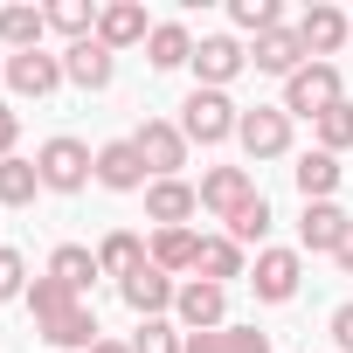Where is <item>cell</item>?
I'll use <instances>...</instances> for the list:
<instances>
[{"instance_id":"1","label":"cell","mask_w":353,"mask_h":353,"mask_svg":"<svg viewBox=\"0 0 353 353\" xmlns=\"http://www.w3.org/2000/svg\"><path fill=\"white\" fill-rule=\"evenodd\" d=\"M35 166H42V188H49V194H83L90 173H97V152L63 132V139H49V145L35 152Z\"/></svg>"},{"instance_id":"2","label":"cell","mask_w":353,"mask_h":353,"mask_svg":"<svg viewBox=\"0 0 353 353\" xmlns=\"http://www.w3.org/2000/svg\"><path fill=\"white\" fill-rule=\"evenodd\" d=\"M132 145H139V159H145L152 181H181V166H188V132H181V118H145V125L132 132Z\"/></svg>"},{"instance_id":"3","label":"cell","mask_w":353,"mask_h":353,"mask_svg":"<svg viewBox=\"0 0 353 353\" xmlns=\"http://www.w3.org/2000/svg\"><path fill=\"white\" fill-rule=\"evenodd\" d=\"M236 125H243V111L229 104V90H194V97L181 104L188 145H222V139H236Z\"/></svg>"},{"instance_id":"4","label":"cell","mask_w":353,"mask_h":353,"mask_svg":"<svg viewBox=\"0 0 353 353\" xmlns=\"http://www.w3.org/2000/svg\"><path fill=\"white\" fill-rule=\"evenodd\" d=\"M332 104H346V90H339V70H332V63H305V70L284 83V111H291V118H312V125H319Z\"/></svg>"},{"instance_id":"5","label":"cell","mask_w":353,"mask_h":353,"mask_svg":"<svg viewBox=\"0 0 353 353\" xmlns=\"http://www.w3.org/2000/svg\"><path fill=\"white\" fill-rule=\"evenodd\" d=\"M250 70V49L236 35H201L194 42V90H229Z\"/></svg>"},{"instance_id":"6","label":"cell","mask_w":353,"mask_h":353,"mask_svg":"<svg viewBox=\"0 0 353 353\" xmlns=\"http://www.w3.org/2000/svg\"><path fill=\"white\" fill-rule=\"evenodd\" d=\"M173 319H181V332H222L229 325V291L208 284V277H188L181 298H173Z\"/></svg>"},{"instance_id":"7","label":"cell","mask_w":353,"mask_h":353,"mask_svg":"<svg viewBox=\"0 0 353 353\" xmlns=\"http://www.w3.org/2000/svg\"><path fill=\"white\" fill-rule=\"evenodd\" d=\"M236 139H243L250 159H284L291 152V111L284 104H256V111H243Z\"/></svg>"},{"instance_id":"8","label":"cell","mask_w":353,"mask_h":353,"mask_svg":"<svg viewBox=\"0 0 353 353\" xmlns=\"http://www.w3.org/2000/svg\"><path fill=\"white\" fill-rule=\"evenodd\" d=\"M298 277H305L298 250H256V263H250V291L263 305H291L298 298Z\"/></svg>"},{"instance_id":"9","label":"cell","mask_w":353,"mask_h":353,"mask_svg":"<svg viewBox=\"0 0 353 353\" xmlns=\"http://www.w3.org/2000/svg\"><path fill=\"white\" fill-rule=\"evenodd\" d=\"M346 229H353V215H346L339 201H305V215H298V250H312V256H339Z\"/></svg>"},{"instance_id":"10","label":"cell","mask_w":353,"mask_h":353,"mask_svg":"<svg viewBox=\"0 0 353 353\" xmlns=\"http://www.w3.org/2000/svg\"><path fill=\"white\" fill-rule=\"evenodd\" d=\"M8 83H14V97H56L70 77H63V56L21 49V56H8Z\"/></svg>"},{"instance_id":"11","label":"cell","mask_w":353,"mask_h":353,"mask_svg":"<svg viewBox=\"0 0 353 353\" xmlns=\"http://www.w3.org/2000/svg\"><path fill=\"white\" fill-rule=\"evenodd\" d=\"M118 298H125L139 319H166V312H173V298H181V284H173L159 263H145V270H132V277L118 284Z\"/></svg>"},{"instance_id":"12","label":"cell","mask_w":353,"mask_h":353,"mask_svg":"<svg viewBox=\"0 0 353 353\" xmlns=\"http://www.w3.org/2000/svg\"><path fill=\"white\" fill-rule=\"evenodd\" d=\"M188 215H201V188H188V181H152L145 188V222L152 229H188Z\"/></svg>"},{"instance_id":"13","label":"cell","mask_w":353,"mask_h":353,"mask_svg":"<svg viewBox=\"0 0 353 353\" xmlns=\"http://www.w3.org/2000/svg\"><path fill=\"white\" fill-rule=\"evenodd\" d=\"M63 77H70L77 90H104V83L118 77V56H111L97 35H90V42H70V49H63Z\"/></svg>"},{"instance_id":"14","label":"cell","mask_w":353,"mask_h":353,"mask_svg":"<svg viewBox=\"0 0 353 353\" xmlns=\"http://www.w3.org/2000/svg\"><path fill=\"white\" fill-rule=\"evenodd\" d=\"M97 181H104L111 194H139V188H145V159H139V145H132V139L97 145Z\"/></svg>"},{"instance_id":"15","label":"cell","mask_w":353,"mask_h":353,"mask_svg":"<svg viewBox=\"0 0 353 353\" xmlns=\"http://www.w3.org/2000/svg\"><path fill=\"white\" fill-rule=\"evenodd\" d=\"M250 194H256V181H250L243 166H208V173H201V208H208V215H222V222H229Z\"/></svg>"},{"instance_id":"16","label":"cell","mask_w":353,"mask_h":353,"mask_svg":"<svg viewBox=\"0 0 353 353\" xmlns=\"http://www.w3.org/2000/svg\"><path fill=\"white\" fill-rule=\"evenodd\" d=\"M152 35V21H145V8L139 0H111V8H97V42L118 56V49H132V42H145Z\"/></svg>"},{"instance_id":"17","label":"cell","mask_w":353,"mask_h":353,"mask_svg":"<svg viewBox=\"0 0 353 353\" xmlns=\"http://www.w3.org/2000/svg\"><path fill=\"white\" fill-rule=\"evenodd\" d=\"M346 35H353V21H346L339 8H325V0L298 14V42H305V56H319V63H325V56L346 42Z\"/></svg>"},{"instance_id":"18","label":"cell","mask_w":353,"mask_h":353,"mask_svg":"<svg viewBox=\"0 0 353 353\" xmlns=\"http://www.w3.org/2000/svg\"><path fill=\"white\" fill-rule=\"evenodd\" d=\"M250 63L263 70V77H298L305 70V42H298V28H270V35H256V49H250Z\"/></svg>"},{"instance_id":"19","label":"cell","mask_w":353,"mask_h":353,"mask_svg":"<svg viewBox=\"0 0 353 353\" xmlns=\"http://www.w3.org/2000/svg\"><path fill=\"white\" fill-rule=\"evenodd\" d=\"M35 332H42L49 346H70V353H90V346L104 339V332H97V312H90V298H77L70 312H56V319H49V325H35Z\"/></svg>"},{"instance_id":"20","label":"cell","mask_w":353,"mask_h":353,"mask_svg":"<svg viewBox=\"0 0 353 353\" xmlns=\"http://www.w3.org/2000/svg\"><path fill=\"white\" fill-rule=\"evenodd\" d=\"M145 263H152V250H145L132 229H111V236L97 243V270H104V277H118V284H125L132 270H145Z\"/></svg>"},{"instance_id":"21","label":"cell","mask_w":353,"mask_h":353,"mask_svg":"<svg viewBox=\"0 0 353 353\" xmlns=\"http://www.w3.org/2000/svg\"><path fill=\"white\" fill-rule=\"evenodd\" d=\"M339 173H346V166H339L332 152H319V145H312V152H298V166H291V181H298V194H305V201H332V188H339Z\"/></svg>"},{"instance_id":"22","label":"cell","mask_w":353,"mask_h":353,"mask_svg":"<svg viewBox=\"0 0 353 353\" xmlns=\"http://www.w3.org/2000/svg\"><path fill=\"white\" fill-rule=\"evenodd\" d=\"M194 277H208V284H222V291H229V277H250L243 243H229V236H201V263H194Z\"/></svg>"},{"instance_id":"23","label":"cell","mask_w":353,"mask_h":353,"mask_svg":"<svg viewBox=\"0 0 353 353\" xmlns=\"http://www.w3.org/2000/svg\"><path fill=\"white\" fill-rule=\"evenodd\" d=\"M49 277H56L63 291H77V298H83V291L104 277V270H97V250H83V243H63V250L49 256Z\"/></svg>"},{"instance_id":"24","label":"cell","mask_w":353,"mask_h":353,"mask_svg":"<svg viewBox=\"0 0 353 353\" xmlns=\"http://www.w3.org/2000/svg\"><path fill=\"white\" fill-rule=\"evenodd\" d=\"M145 63H152V70H181V63H194V35H188L181 21H152V35H145Z\"/></svg>"},{"instance_id":"25","label":"cell","mask_w":353,"mask_h":353,"mask_svg":"<svg viewBox=\"0 0 353 353\" xmlns=\"http://www.w3.org/2000/svg\"><path fill=\"white\" fill-rule=\"evenodd\" d=\"M42 28H49V14H42V8H0V49H8V56L42 49Z\"/></svg>"},{"instance_id":"26","label":"cell","mask_w":353,"mask_h":353,"mask_svg":"<svg viewBox=\"0 0 353 353\" xmlns=\"http://www.w3.org/2000/svg\"><path fill=\"white\" fill-rule=\"evenodd\" d=\"M35 194H42V166L21 159V152H14V159H0V208H28Z\"/></svg>"},{"instance_id":"27","label":"cell","mask_w":353,"mask_h":353,"mask_svg":"<svg viewBox=\"0 0 353 353\" xmlns=\"http://www.w3.org/2000/svg\"><path fill=\"white\" fill-rule=\"evenodd\" d=\"M152 263H159L166 277H173V270H194V263H201V236H194V229H159V236H152Z\"/></svg>"},{"instance_id":"28","label":"cell","mask_w":353,"mask_h":353,"mask_svg":"<svg viewBox=\"0 0 353 353\" xmlns=\"http://www.w3.org/2000/svg\"><path fill=\"white\" fill-rule=\"evenodd\" d=\"M49 28L70 35V42H90V35H97V8H90V0H56V8H49Z\"/></svg>"},{"instance_id":"29","label":"cell","mask_w":353,"mask_h":353,"mask_svg":"<svg viewBox=\"0 0 353 353\" xmlns=\"http://www.w3.org/2000/svg\"><path fill=\"white\" fill-rule=\"evenodd\" d=\"M181 346H188V332L173 319H139V332H132V353H181Z\"/></svg>"},{"instance_id":"30","label":"cell","mask_w":353,"mask_h":353,"mask_svg":"<svg viewBox=\"0 0 353 353\" xmlns=\"http://www.w3.org/2000/svg\"><path fill=\"white\" fill-rule=\"evenodd\" d=\"M263 236H270V201L250 194V201L229 215V243H263Z\"/></svg>"},{"instance_id":"31","label":"cell","mask_w":353,"mask_h":353,"mask_svg":"<svg viewBox=\"0 0 353 353\" xmlns=\"http://www.w3.org/2000/svg\"><path fill=\"white\" fill-rule=\"evenodd\" d=\"M70 305H77V291H63L49 270L28 284V312H35V325H49V319H56V312H70Z\"/></svg>"},{"instance_id":"32","label":"cell","mask_w":353,"mask_h":353,"mask_svg":"<svg viewBox=\"0 0 353 353\" xmlns=\"http://www.w3.org/2000/svg\"><path fill=\"white\" fill-rule=\"evenodd\" d=\"M229 21L250 35H270V28H284V8L277 0H229Z\"/></svg>"},{"instance_id":"33","label":"cell","mask_w":353,"mask_h":353,"mask_svg":"<svg viewBox=\"0 0 353 353\" xmlns=\"http://www.w3.org/2000/svg\"><path fill=\"white\" fill-rule=\"evenodd\" d=\"M346 145H353V104H332V111L319 118V152H332V159H339Z\"/></svg>"},{"instance_id":"34","label":"cell","mask_w":353,"mask_h":353,"mask_svg":"<svg viewBox=\"0 0 353 353\" xmlns=\"http://www.w3.org/2000/svg\"><path fill=\"white\" fill-rule=\"evenodd\" d=\"M0 298H28V256L0 243Z\"/></svg>"},{"instance_id":"35","label":"cell","mask_w":353,"mask_h":353,"mask_svg":"<svg viewBox=\"0 0 353 353\" xmlns=\"http://www.w3.org/2000/svg\"><path fill=\"white\" fill-rule=\"evenodd\" d=\"M222 346H229V353H270V332H256V325H222Z\"/></svg>"},{"instance_id":"36","label":"cell","mask_w":353,"mask_h":353,"mask_svg":"<svg viewBox=\"0 0 353 353\" xmlns=\"http://www.w3.org/2000/svg\"><path fill=\"white\" fill-rule=\"evenodd\" d=\"M14 139H21V111L0 104V159H14Z\"/></svg>"},{"instance_id":"37","label":"cell","mask_w":353,"mask_h":353,"mask_svg":"<svg viewBox=\"0 0 353 353\" xmlns=\"http://www.w3.org/2000/svg\"><path fill=\"white\" fill-rule=\"evenodd\" d=\"M332 339H339V353H353V305L332 312Z\"/></svg>"},{"instance_id":"38","label":"cell","mask_w":353,"mask_h":353,"mask_svg":"<svg viewBox=\"0 0 353 353\" xmlns=\"http://www.w3.org/2000/svg\"><path fill=\"white\" fill-rule=\"evenodd\" d=\"M181 353H229V346H222V332H188Z\"/></svg>"},{"instance_id":"39","label":"cell","mask_w":353,"mask_h":353,"mask_svg":"<svg viewBox=\"0 0 353 353\" xmlns=\"http://www.w3.org/2000/svg\"><path fill=\"white\" fill-rule=\"evenodd\" d=\"M339 270L353 277V229H346V243H339Z\"/></svg>"},{"instance_id":"40","label":"cell","mask_w":353,"mask_h":353,"mask_svg":"<svg viewBox=\"0 0 353 353\" xmlns=\"http://www.w3.org/2000/svg\"><path fill=\"white\" fill-rule=\"evenodd\" d=\"M90 353H132V346H125V339H97Z\"/></svg>"},{"instance_id":"41","label":"cell","mask_w":353,"mask_h":353,"mask_svg":"<svg viewBox=\"0 0 353 353\" xmlns=\"http://www.w3.org/2000/svg\"><path fill=\"white\" fill-rule=\"evenodd\" d=\"M0 77H8V49H0Z\"/></svg>"}]
</instances>
